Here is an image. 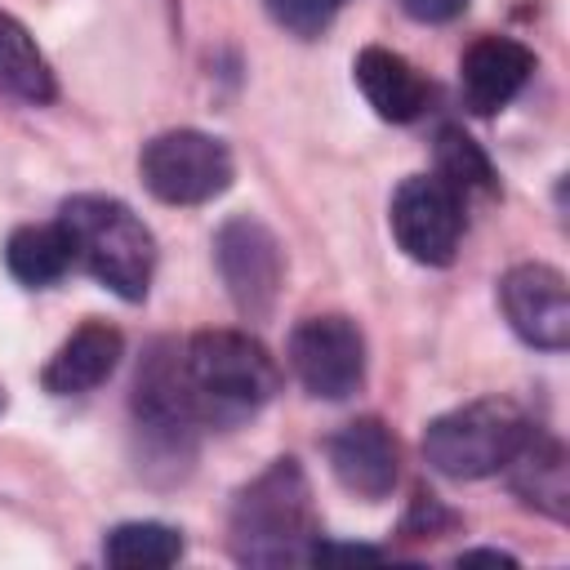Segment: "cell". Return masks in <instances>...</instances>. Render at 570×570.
<instances>
[{
  "mask_svg": "<svg viewBox=\"0 0 570 570\" xmlns=\"http://www.w3.org/2000/svg\"><path fill=\"white\" fill-rule=\"evenodd\" d=\"M379 557L383 552L379 548H365V543H325V539H316L307 561H379Z\"/></svg>",
  "mask_w": 570,
  "mask_h": 570,
  "instance_id": "7402d4cb",
  "label": "cell"
},
{
  "mask_svg": "<svg viewBox=\"0 0 570 570\" xmlns=\"http://www.w3.org/2000/svg\"><path fill=\"white\" fill-rule=\"evenodd\" d=\"M499 307L512 334L539 352L570 347V289L566 276L548 263H517L499 281Z\"/></svg>",
  "mask_w": 570,
  "mask_h": 570,
  "instance_id": "30bf717a",
  "label": "cell"
},
{
  "mask_svg": "<svg viewBox=\"0 0 570 570\" xmlns=\"http://www.w3.org/2000/svg\"><path fill=\"white\" fill-rule=\"evenodd\" d=\"M330 454V472L338 476V485L356 499H387L401 472V450L396 436L383 419H352L347 428H338L325 441Z\"/></svg>",
  "mask_w": 570,
  "mask_h": 570,
  "instance_id": "8fae6325",
  "label": "cell"
},
{
  "mask_svg": "<svg viewBox=\"0 0 570 570\" xmlns=\"http://www.w3.org/2000/svg\"><path fill=\"white\" fill-rule=\"evenodd\" d=\"M0 405H4V396H0Z\"/></svg>",
  "mask_w": 570,
  "mask_h": 570,
  "instance_id": "d4e9b609",
  "label": "cell"
},
{
  "mask_svg": "<svg viewBox=\"0 0 570 570\" xmlns=\"http://www.w3.org/2000/svg\"><path fill=\"white\" fill-rule=\"evenodd\" d=\"M0 89L22 98V102H31V107H40V102H49L58 94L53 71H49L45 53L36 49L31 31L4 9H0Z\"/></svg>",
  "mask_w": 570,
  "mask_h": 570,
  "instance_id": "2e32d148",
  "label": "cell"
},
{
  "mask_svg": "<svg viewBox=\"0 0 570 570\" xmlns=\"http://www.w3.org/2000/svg\"><path fill=\"white\" fill-rule=\"evenodd\" d=\"M445 525H454V517L432 494H419L414 499V512L405 517V534H441Z\"/></svg>",
  "mask_w": 570,
  "mask_h": 570,
  "instance_id": "44dd1931",
  "label": "cell"
},
{
  "mask_svg": "<svg viewBox=\"0 0 570 570\" xmlns=\"http://www.w3.org/2000/svg\"><path fill=\"white\" fill-rule=\"evenodd\" d=\"M289 370L307 396L347 401L365 383V334L338 312L307 316L289 334Z\"/></svg>",
  "mask_w": 570,
  "mask_h": 570,
  "instance_id": "ba28073f",
  "label": "cell"
},
{
  "mask_svg": "<svg viewBox=\"0 0 570 570\" xmlns=\"http://www.w3.org/2000/svg\"><path fill=\"white\" fill-rule=\"evenodd\" d=\"M232 557L240 566H294L312 557L316 508L298 459L267 463L232 503Z\"/></svg>",
  "mask_w": 570,
  "mask_h": 570,
  "instance_id": "7a4b0ae2",
  "label": "cell"
},
{
  "mask_svg": "<svg viewBox=\"0 0 570 570\" xmlns=\"http://www.w3.org/2000/svg\"><path fill=\"white\" fill-rule=\"evenodd\" d=\"M387 223H392L396 245L414 263L445 267V263H454L459 240H463V196L450 191L436 174H410L392 191Z\"/></svg>",
  "mask_w": 570,
  "mask_h": 570,
  "instance_id": "9c48e42d",
  "label": "cell"
},
{
  "mask_svg": "<svg viewBox=\"0 0 570 570\" xmlns=\"http://www.w3.org/2000/svg\"><path fill=\"white\" fill-rule=\"evenodd\" d=\"M436 178H441L450 191H459V196H468V191L490 196L494 183H499L490 156L481 151V142H476L472 134H463L459 125H445V129L436 134Z\"/></svg>",
  "mask_w": 570,
  "mask_h": 570,
  "instance_id": "d6986e66",
  "label": "cell"
},
{
  "mask_svg": "<svg viewBox=\"0 0 570 570\" xmlns=\"http://www.w3.org/2000/svg\"><path fill=\"white\" fill-rule=\"evenodd\" d=\"M183 379L205 428H236L254 419L281 387L272 352L240 330H200L183 347Z\"/></svg>",
  "mask_w": 570,
  "mask_h": 570,
  "instance_id": "6da1fadb",
  "label": "cell"
},
{
  "mask_svg": "<svg viewBox=\"0 0 570 570\" xmlns=\"http://www.w3.org/2000/svg\"><path fill=\"white\" fill-rule=\"evenodd\" d=\"M134 432L142 441L147 468L165 463L174 472H187L196 454V405L183 379V347L174 338H156L134 374Z\"/></svg>",
  "mask_w": 570,
  "mask_h": 570,
  "instance_id": "5b68a950",
  "label": "cell"
},
{
  "mask_svg": "<svg viewBox=\"0 0 570 570\" xmlns=\"http://www.w3.org/2000/svg\"><path fill=\"white\" fill-rule=\"evenodd\" d=\"M58 227L71 245V263H80L98 285H107L125 303H142L156 272V236L147 223L116 196L80 191L58 209Z\"/></svg>",
  "mask_w": 570,
  "mask_h": 570,
  "instance_id": "3957f363",
  "label": "cell"
},
{
  "mask_svg": "<svg viewBox=\"0 0 570 570\" xmlns=\"http://www.w3.org/2000/svg\"><path fill=\"white\" fill-rule=\"evenodd\" d=\"M352 76H356L365 102L383 120H392V125L419 120L423 107H428V98H432L428 80L414 71V62L401 58V53H392V49H383V45H365L356 53V62H352Z\"/></svg>",
  "mask_w": 570,
  "mask_h": 570,
  "instance_id": "9a60e30c",
  "label": "cell"
},
{
  "mask_svg": "<svg viewBox=\"0 0 570 570\" xmlns=\"http://www.w3.org/2000/svg\"><path fill=\"white\" fill-rule=\"evenodd\" d=\"M459 566H517V557L508 552H494V548H476V552H459Z\"/></svg>",
  "mask_w": 570,
  "mask_h": 570,
  "instance_id": "cb8c5ba5",
  "label": "cell"
},
{
  "mask_svg": "<svg viewBox=\"0 0 570 570\" xmlns=\"http://www.w3.org/2000/svg\"><path fill=\"white\" fill-rule=\"evenodd\" d=\"M183 534L165 521H120L102 539V557L116 570H160L183 557Z\"/></svg>",
  "mask_w": 570,
  "mask_h": 570,
  "instance_id": "ac0fdd59",
  "label": "cell"
},
{
  "mask_svg": "<svg viewBox=\"0 0 570 570\" xmlns=\"http://www.w3.org/2000/svg\"><path fill=\"white\" fill-rule=\"evenodd\" d=\"M4 267L13 272V281H22L27 289H45L53 281L67 276L71 267V245L62 236V227H40V223H27L18 227L9 240H4Z\"/></svg>",
  "mask_w": 570,
  "mask_h": 570,
  "instance_id": "e0dca14e",
  "label": "cell"
},
{
  "mask_svg": "<svg viewBox=\"0 0 570 570\" xmlns=\"http://www.w3.org/2000/svg\"><path fill=\"white\" fill-rule=\"evenodd\" d=\"M138 174L165 205H205L232 187L236 165L223 138L200 129H165L142 147Z\"/></svg>",
  "mask_w": 570,
  "mask_h": 570,
  "instance_id": "8992f818",
  "label": "cell"
},
{
  "mask_svg": "<svg viewBox=\"0 0 570 570\" xmlns=\"http://www.w3.org/2000/svg\"><path fill=\"white\" fill-rule=\"evenodd\" d=\"M525 432H530V419L517 401L481 396L436 414L423 428V459L450 481H481L503 472V463L512 459Z\"/></svg>",
  "mask_w": 570,
  "mask_h": 570,
  "instance_id": "277c9868",
  "label": "cell"
},
{
  "mask_svg": "<svg viewBox=\"0 0 570 570\" xmlns=\"http://www.w3.org/2000/svg\"><path fill=\"white\" fill-rule=\"evenodd\" d=\"M530 71H534V53L521 40H512V36L472 40L459 62V89H463L468 111H476V116L503 111L525 89Z\"/></svg>",
  "mask_w": 570,
  "mask_h": 570,
  "instance_id": "7c38bea8",
  "label": "cell"
},
{
  "mask_svg": "<svg viewBox=\"0 0 570 570\" xmlns=\"http://www.w3.org/2000/svg\"><path fill=\"white\" fill-rule=\"evenodd\" d=\"M263 4H267V13H272L285 31H294V36L307 40V36H321L347 0H263Z\"/></svg>",
  "mask_w": 570,
  "mask_h": 570,
  "instance_id": "ffe728a7",
  "label": "cell"
},
{
  "mask_svg": "<svg viewBox=\"0 0 570 570\" xmlns=\"http://www.w3.org/2000/svg\"><path fill=\"white\" fill-rule=\"evenodd\" d=\"M120 352H125V338H120L116 325H107V321H85V325L71 330V338L49 356L40 383H45V392H53V396L94 392L98 383L111 379V370L120 365Z\"/></svg>",
  "mask_w": 570,
  "mask_h": 570,
  "instance_id": "5bb4252c",
  "label": "cell"
},
{
  "mask_svg": "<svg viewBox=\"0 0 570 570\" xmlns=\"http://www.w3.org/2000/svg\"><path fill=\"white\" fill-rule=\"evenodd\" d=\"M401 4L419 22H450V18H459L468 9V0H401Z\"/></svg>",
  "mask_w": 570,
  "mask_h": 570,
  "instance_id": "603a6c76",
  "label": "cell"
},
{
  "mask_svg": "<svg viewBox=\"0 0 570 570\" xmlns=\"http://www.w3.org/2000/svg\"><path fill=\"white\" fill-rule=\"evenodd\" d=\"M503 472H508V485L521 503L539 508L552 521L570 517V463H566V445L552 432L530 423V432L521 436V445L512 450Z\"/></svg>",
  "mask_w": 570,
  "mask_h": 570,
  "instance_id": "4fadbf2b",
  "label": "cell"
},
{
  "mask_svg": "<svg viewBox=\"0 0 570 570\" xmlns=\"http://www.w3.org/2000/svg\"><path fill=\"white\" fill-rule=\"evenodd\" d=\"M214 263L236 312L245 321H267L285 281V254L276 232L254 214H236L214 236Z\"/></svg>",
  "mask_w": 570,
  "mask_h": 570,
  "instance_id": "52a82bcc",
  "label": "cell"
}]
</instances>
